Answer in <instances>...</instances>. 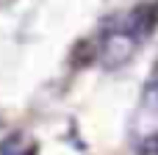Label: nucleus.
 <instances>
[{
	"mask_svg": "<svg viewBox=\"0 0 158 155\" xmlns=\"http://www.w3.org/2000/svg\"><path fill=\"white\" fill-rule=\"evenodd\" d=\"M139 42H142V39H139L136 31L131 28V22L122 17L117 25L106 28V33H103V39H100L97 58H100V64H103L106 69H119L122 64H128V61L133 58Z\"/></svg>",
	"mask_w": 158,
	"mask_h": 155,
	"instance_id": "nucleus-1",
	"label": "nucleus"
},
{
	"mask_svg": "<svg viewBox=\"0 0 158 155\" xmlns=\"http://www.w3.org/2000/svg\"><path fill=\"white\" fill-rule=\"evenodd\" d=\"M136 125L144 130H153L158 125V80H150L142 94V105L136 111Z\"/></svg>",
	"mask_w": 158,
	"mask_h": 155,
	"instance_id": "nucleus-2",
	"label": "nucleus"
},
{
	"mask_svg": "<svg viewBox=\"0 0 158 155\" xmlns=\"http://www.w3.org/2000/svg\"><path fill=\"white\" fill-rule=\"evenodd\" d=\"M0 155H36V141L25 133H11L0 141Z\"/></svg>",
	"mask_w": 158,
	"mask_h": 155,
	"instance_id": "nucleus-3",
	"label": "nucleus"
}]
</instances>
